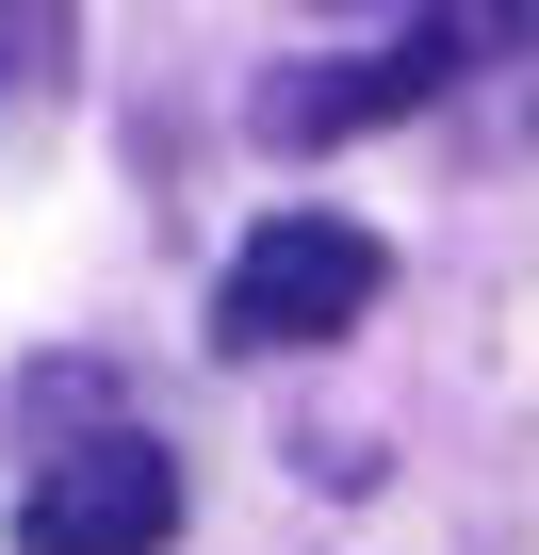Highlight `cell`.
<instances>
[{
	"label": "cell",
	"mask_w": 539,
	"mask_h": 555,
	"mask_svg": "<svg viewBox=\"0 0 539 555\" xmlns=\"http://www.w3.org/2000/svg\"><path fill=\"white\" fill-rule=\"evenodd\" d=\"M376 295H393V245H376V229H344V212H279V229L229 245L213 344H229V360H295V344H344Z\"/></svg>",
	"instance_id": "cell-1"
},
{
	"label": "cell",
	"mask_w": 539,
	"mask_h": 555,
	"mask_svg": "<svg viewBox=\"0 0 539 555\" xmlns=\"http://www.w3.org/2000/svg\"><path fill=\"white\" fill-rule=\"evenodd\" d=\"M180 539V457L147 425H50L17 490V555H164Z\"/></svg>",
	"instance_id": "cell-2"
},
{
	"label": "cell",
	"mask_w": 539,
	"mask_h": 555,
	"mask_svg": "<svg viewBox=\"0 0 539 555\" xmlns=\"http://www.w3.org/2000/svg\"><path fill=\"white\" fill-rule=\"evenodd\" d=\"M458 66H474V50H458V17H425L409 50H360V66H279V82L245 99V131H261V147H344V131H393V115H425Z\"/></svg>",
	"instance_id": "cell-3"
},
{
	"label": "cell",
	"mask_w": 539,
	"mask_h": 555,
	"mask_svg": "<svg viewBox=\"0 0 539 555\" xmlns=\"http://www.w3.org/2000/svg\"><path fill=\"white\" fill-rule=\"evenodd\" d=\"M66 82V0H0V99Z\"/></svg>",
	"instance_id": "cell-4"
},
{
	"label": "cell",
	"mask_w": 539,
	"mask_h": 555,
	"mask_svg": "<svg viewBox=\"0 0 539 555\" xmlns=\"http://www.w3.org/2000/svg\"><path fill=\"white\" fill-rule=\"evenodd\" d=\"M441 17H458V50H523V17H539V0H441Z\"/></svg>",
	"instance_id": "cell-5"
}]
</instances>
